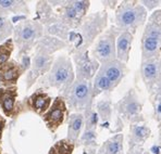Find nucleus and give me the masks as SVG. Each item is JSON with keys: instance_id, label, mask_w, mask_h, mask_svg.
Here are the masks:
<instances>
[{"instance_id": "nucleus-1", "label": "nucleus", "mask_w": 161, "mask_h": 154, "mask_svg": "<svg viewBox=\"0 0 161 154\" xmlns=\"http://www.w3.org/2000/svg\"><path fill=\"white\" fill-rule=\"evenodd\" d=\"M107 24L108 13L106 11H98L85 16L76 32L70 33L69 39L73 41V53L88 50L95 39L103 34Z\"/></svg>"}, {"instance_id": "nucleus-2", "label": "nucleus", "mask_w": 161, "mask_h": 154, "mask_svg": "<svg viewBox=\"0 0 161 154\" xmlns=\"http://www.w3.org/2000/svg\"><path fill=\"white\" fill-rule=\"evenodd\" d=\"M148 12L139 1H122L115 9V26L121 30L134 34L147 21Z\"/></svg>"}, {"instance_id": "nucleus-3", "label": "nucleus", "mask_w": 161, "mask_h": 154, "mask_svg": "<svg viewBox=\"0 0 161 154\" xmlns=\"http://www.w3.org/2000/svg\"><path fill=\"white\" fill-rule=\"evenodd\" d=\"M141 49L142 61L161 56V10H155L146 21Z\"/></svg>"}, {"instance_id": "nucleus-4", "label": "nucleus", "mask_w": 161, "mask_h": 154, "mask_svg": "<svg viewBox=\"0 0 161 154\" xmlns=\"http://www.w3.org/2000/svg\"><path fill=\"white\" fill-rule=\"evenodd\" d=\"M61 97L74 113H85L93 109V82L89 80L75 79Z\"/></svg>"}, {"instance_id": "nucleus-5", "label": "nucleus", "mask_w": 161, "mask_h": 154, "mask_svg": "<svg viewBox=\"0 0 161 154\" xmlns=\"http://www.w3.org/2000/svg\"><path fill=\"white\" fill-rule=\"evenodd\" d=\"M75 80V73L71 59L68 56H59L53 61L49 74L42 82L47 87H53L61 93L67 90Z\"/></svg>"}, {"instance_id": "nucleus-6", "label": "nucleus", "mask_w": 161, "mask_h": 154, "mask_svg": "<svg viewBox=\"0 0 161 154\" xmlns=\"http://www.w3.org/2000/svg\"><path fill=\"white\" fill-rule=\"evenodd\" d=\"M44 26L38 21H22L13 28L14 40L20 54L26 53L42 37Z\"/></svg>"}, {"instance_id": "nucleus-7", "label": "nucleus", "mask_w": 161, "mask_h": 154, "mask_svg": "<svg viewBox=\"0 0 161 154\" xmlns=\"http://www.w3.org/2000/svg\"><path fill=\"white\" fill-rule=\"evenodd\" d=\"M121 30L115 25H111L97 38L92 50V56L100 64L117 59L115 42Z\"/></svg>"}, {"instance_id": "nucleus-8", "label": "nucleus", "mask_w": 161, "mask_h": 154, "mask_svg": "<svg viewBox=\"0 0 161 154\" xmlns=\"http://www.w3.org/2000/svg\"><path fill=\"white\" fill-rule=\"evenodd\" d=\"M114 109L124 122H127L130 124L144 122L143 114H142L143 104L139 101L138 96L134 89H130L124 94V97L115 103Z\"/></svg>"}, {"instance_id": "nucleus-9", "label": "nucleus", "mask_w": 161, "mask_h": 154, "mask_svg": "<svg viewBox=\"0 0 161 154\" xmlns=\"http://www.w3.org/2000/svg\"><path fill=\"white\" fill-rule=\"evenodd\" d=\"M75 63V79L89 80L95 77L99 70V64L93 56H89L88 50L73 53Z\"/></svg>"}, {"instance_id": "nucleus-10", "label": "nucleus", "mask_w": 161, "mask_h": 154, "mask_svg": "<svg viewBox=\"0 0 161 154\" xmlns=\"http://www.w3.org/2000/svg\"><path fill=\"white\" fill-rule=\"evenodd\" d=\"M69 114L68 105L61 96L57 97L46 113L42 116L47 128L51 132H56L59 127L64 123Z\"/></svg>"}, {"instance_id": "nucleus-11", "label": "nucleus", "mask_w": 161, "mask_h": 154, "mask_svg": "<svg viewBox=\"0 0 161 154\" xmlns=\"http://www.w3.org/2000/svg\"><path fill=\"white\" fill-rule=\"evenodd\" d=\"M159 58H153L142 61L141 64V76L143 79L148 93L153 98L155 94L156 86L158 82V73H159Z\"/></svg>"}, {"instance_id": "nucleus-12", "label": "nucleus", "mask_w": 161, "mask_h": 154, "mask_svg": "<svg viewBox=\"0 0 161 154\" xmlns=\"http://www.w3.org/2000/svg\"><path fill=\"white\" fill-rule=\"evenodd\" d=\"M18 87L1 88L0 87V108L7 117H13L20 114V103L16 102L18 99Z\"/></svg>"}, {"instance_id": "nucleus-13", "label": "nucleus", "mask_w": 161, "mask_h": 154, "mask_svg": "<svg viewBox=\"0 0 161 154\" xmlns=\"http://www.w3.org/2000/svg\"><path fill=\"white\" fill-rule=\"evenodd\" d=\"M127 72H129V68H127L126 64L117 60V59L113 61H109L107 63H103V64H100L98 70V73H100L106 78H108L114 87H117L122 82V79L125 77Z\"/></svg>"}, {"instance_id": "nucleus-14", "label": "nucleus", "mask_w": 161, "mask_h": 154, "mask_svg": "<svg viewBox=\"0 0 161 154\" xmlns=\"http://www.w3.org/2000/svg\"><path fill=\"white\" fill-rule=\"evenodd\" d=\"M24 72L21 63L16 62L15 60H10L0 67V87L9 88L16 86L19 78Z\"/></svg>"}, {"instance_id": "nucleus-15", "label": "nucleus", "mask_w": 161, "mask_h": 154, "mask_svg": "<svg viewBox=\"0 0 161 154\" xmlns=\"http://www.w3.org/2000/svg\"><path fill=\"white\" fill-rule=\"evenodd\" d=\"M53 56L36 53V56L33 59L32 68H31L30 73L27 74V78H26L27 88H30L39 76H42L46 73H49L51 66H53Z\"/></svg>"}, {"instance_id": "nucleus-16", "label": "nucleus", "mask_w": 161, "mask_h": 154, "mask_svg": "<svg viewBox=\"0 0 161 154\" xmlns=\"http://www.w3.org/2000/svg\"><path fill=\"white\" fill-rule=\"evenodd\" d=\"M150 135L151 130L147 126L145 120L131 124L129 135V150L142 148V146L147 141V139L150 137Z\"/></svg>"}, {"instance_id": "nucleus-17", "label": "nucleus", "mask_w": 161, "mask_h": 154, "mask_svg": "<svg viewBox=\"0 0 161 154\" xmlns=\"http://www.w3.org/2000/svg\"><path fill=\"white\" fill-rule=\"evenodd\" d=\"M51 97L42 89H37L26 100V106L36 114L42 116L51 105Z\"/></svg>"}, {"instance_id": "nucleus-18", "label": "nucleus", "mask_w": 161, "mask_h": 154, "mask_svg": "<svg viewBox=\"0 0 161 154\" xmlns=\"http://www.w3.org/2000/svg\"><path fill=\"white\" fill-rule=\"evenodd\" d=\"M134 34L129 30L121 32L115 42V52H117V60L126 64L130 60V52L132 49Z\"/></svg>"}, {"instance_id": "nucleus-19", "label": "nucleus", "mask_w": 161, "mask_h": 154, "mask_svg": "<svg viewBox=\"0 0 161 154\" xmlns=\"http://www.w3.org/2000/svg\"><path fill=\"white\" fill-rule=\"evenodd\" d=\"M67 47V44L56 37H42L36 42V53L51 56L53 52Z\"/></svg>"}, {"instance_id": "nucleus-20", "label": "nucleus", "mask_w": 161, "mask_h": 154, "mask_svg": "<svg viewBox=\"0 0 161 154\" xmlns=\"http://www.w3.org/2000/svg\"><path fill=\"white\" fill-rule=\"evenodd\" d=\"M84 126V114L83 113H73L69 116V126L67 140L76 143L82 134V128Z\"/></svg>"}, {"instance_id": "nucleus-21", "label": "nucleus", "mask_w": 161, "mask_h": 154, "mask_svg": "<svg viewBox=\"0 0 161 154\" xmlns=\"http://www.w3.org/2000/svg\"><path fill=\"white\" fill-rule=\"evenodd\" d=\"M123 140H124V136L122 134H118L111 137L103 143L98 151V154H124Z\"/></svg>"}, {"instance_id": "nucleus-22", "label": "nucleus", "mask_w": 161, "mask_h": 154, "mask_svg": "<svg viewBox=\"0 0 161 154\" xmlns=\"http://www.w3.org/2000/svg\"><path fill=\"white\" fill-rule=\"evenodd\" d=\"M115 87L112 85V82L106 78L103 75H101L100 73L97 72V74L94 77V82H93V96L94 99L97 96H99L103 92H110L114 89Z\"/></svg>"}, {"instance_id": "nucleus-23", "label": "nucleus", "mask_w": 161, "mask_h": 154, "mask_svg": "<svg viewBox=\"0 0 161 154\" xmlns=\"http://www.w3.org/2000/svg\"><path fill=\"white\" fill-rule=\"evenodd\" d=\"M27 10L25 1H14V0H0V14L8 16L9 13H20Z\"/></svg>"}, {"instance_id": "nucleus-24", "label": "nucleus", "mask_w": 161, "mask_h": 154, "mask_svg": "<svg viewBox=\"0 0 161 154\" xmlns=\"http://www.w3.org/2000/svg\"><path fill=\"white\" fill-rule=\"evenodd\" d=\"M96 112L103 123H108L112 115V102L110 99H105L97 103Z\"/></svg>"}, {"instance_id": "nucleus-25", "label": "nucleus", "mask_w": 161, "mask_h": 154, "mask_svg": "<svg viewBox=\"0 0 161 154\" xmlns=\"http://www.w3.org/2000/svg\"><path fill=\"white\" fill-rule=\"evenodd\" d=\"M75 149V144L68 141L67 139H62L53 144L50 148L48 154H72Z\"/></svg>"}, {"instance_id": "nucleus-26", "label": "nucleus", "mask_w": 161, "mask_h": 154, "mask_svg": "<svg viewBox=\"0 0 161 154\" xmlns=\"http://www.w3.org/2000/svg\"><path fill=\"white\" fill-rule=\"evenodd\" d=\"M14 50L13 39L9 38L0 45V67L10 61L11 54Z\"/></svg>"}, {"instance_id": "nucleus-27", "label": "nucleus", "mask_w": 161, "mask_h": 154, "mask_svg": "<svg viewBox=\"0 0 161 154\" xmlns=\"http://www.w3.org/2000/svg\"><path fill=\"white\" fill-rule=\"evenodd\" d=\"M13 25L7 15L0 14V41L6 40L12 35Z\"/></svg>"}, {"instance_id": "nucleus-28", "label": "nucleus", "mask_w": 161, "mask_h": 154, "mask_svg": "<svg viewBox=\"0 0 161 154\" xmlns=\"http://www.w3.org/2000/svg\"><path fill=\"white\" fill-rule=\"evenodd\" d=\"M98 114L96 111H94L93 109L86 111L84 113V124H85V129L87 130H96L97 124H98Z\"/></svg>"}, {"instance_id": "nucleus-29", "label": "nucleus", "mask_w": 161, "mask_h": 154, "mask_svg": "<svg viewBox=\"0 0 161 154\" xmlns=\"http://www.w3.org/2000/svg\"><path fill=\"white\" fill-rule=\"evenodd\" d=\"M96 138H97V134L96 130H87L85 129L83 136L80 137V144H84L87 146H96Z\"/></svg>"}, {"instance_id": "nucleus-30", "label": "nucleus", "mask_w": 161, "mask_h": 154, "mask_svg": "<svg viewBox=\"0 0 161 154\" xmlns=\"http://www.w3.org/2000/svg\"><path fill=\"white\" fill-rule=\"evenodd\" d=\"M73 7L75 8V10L77 11V13L82 16L83 19H85L88 11L89 7H91V1H72Z\"/></svg>"}, {"instance_id": "nucleus-31", "label": "nucleus", "mask_w": 161, "mask_h": 154, "mask_svg": "<svg viewBox=\"0 0 161 154\" xmlns=\"http://www.w3.org/2000/svg\"><path fill=\"white\" fill-rule=\"evenodd\" d=\"M139 3L142 4V6L144 7V8L148 11H153L155 10L156 8H158V7L160 6V1H158V0H153V1H148V0H145V1H139Z\"/></svg>"}, {"instance_id": "nucleus-32", "label": "nucleus", "mask_w": 161, "mask_h": 154, "mask_svg": "<svg viewBox=\"0 0 161 154\" xmlns=\"http://www.w3.org/2000/svg\"><path fill=\"white\" fill-rule=\"evenodd\" d=\"M153 98L161 99V56H160V59H159V73H158V82H157V86H156Z\"/></svg>"}, {"instance_id": "nucleus-33", "label": "nucleus", "mask_w": 161, "mask_h": 154, "mask_svg": "<svg viewBox=\"0 0 161 154\" xmlns=\"http://www.w3.org/2000/svg\"><path fill=\"white\" fill-rule=\"evenodd\" d=\"M127 154H151L150 152H148L147 150L142 146V148H136V149H133V150H129Z\"/></svg>"}, {"instance_id": "nucleus-34", "label": "nucleus", "mask_w": 161, "mask_h": 154, "mask_svg": "<svg viewBox=\"0 0 161 154\" xmlns=\"http://www.w3.org/2000/svg\"><path fill=\"white\" fill-rule=\"evenodd\" d=\"M103 6H108L111 9H113L115 6H118V1H103Z\"/></svg>"}, {"instance_id": "nucleus-35", "label": "nucleus", "mask_w": 161, "mask_h": 154, "mask_svg": "<svg viewBox=\"0 0 161 154\" xmlns=\"http://www.w3.org/2000/svg\"><path fill=\"white\" fill-rule=\"evenodd\" d=\"M4 126H6V120L1 119L0 120V140H1V138H2V132H3Z\"/></svg>"}, {"instance_id": "nucleus-36", "label": "nucleus", "mask_w": 161, "mask_h": 154, "mask_svg": "<svg viewBox=\"0 0 161 154\" xmlns=\"http://www.w3.org/2000/svg\"><path fill=\"white\" fill-rule=\"evenodd\" d=\"M1 151H2V148H1V144H0V154H1Z\"/></svg>"}, {"instance_id": "nucleus-37", "label": "nucleus", "mask_w": 161, "mask_h": 154, "mask_svg": "<svg viewBox=\"0 0 161 154\" xmlns=\"http://www.w3.org/2000/svg\"><path fill=\"white\" fill-rule=\"evenodd\" d=\"M1 119H2V118H1V117H0V120H1Z\"/></svg>"}, {"instance_id": "nucleus-38", "label": "nucleus", "mask_w": 161, "mask_h": 154, "mask_svg": "<svg viewBox=\"0 0 161 154\" xmlns=\"http://www.w3.org/2000/svg\"><path fill=\"white\" fill-rule=\"evenodd\" d=\"M160 6H161V1H160Z\"/></svg>"}]
</instances>
